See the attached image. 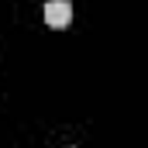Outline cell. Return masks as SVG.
<instances>
[{
  "label": "cell",
  "mask_w": 148,
  "mask_h": 148,
  "mask_svg": "<svg viewBox=\"0 0 148 148\" xmlns=\"http://www.w3.org/2000/svg\"><path fill=\"white\" fill-rule=\"evenodd\" d=\"M73 21V3L69 0H48L45 3V24L48 28H66Z\"/></svg>",
  "instance_id": "obj_1"
}]
</instances>
